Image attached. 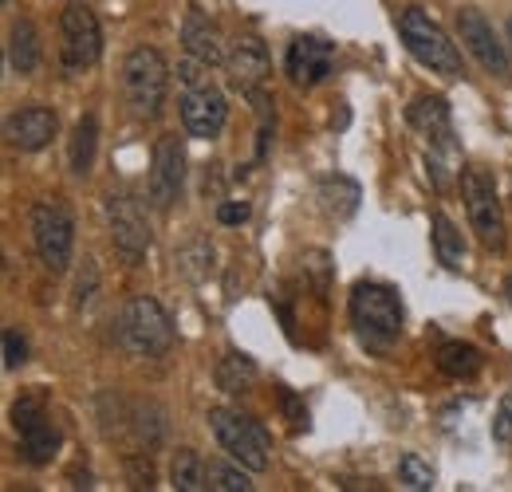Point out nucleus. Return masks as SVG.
Returning <instances> with one entry per match:
<instances>
[{
  "label": "nucleus",
  "mask_w": 512,
  "mask_h": 492,
  "mask_svg": "<svg viewBox=\"0 0 512 492\" xmlns=\"http://www.w3.org/2000/svg\"><path fill=\"white\" fill-rule=\"evenodd\" d=\"M406 123L414 126L430 146L453 142V119H449V103L442 95H418V99L406 107Z\"/></svg>",
  "instance_id": "18"
},
{
  "label": "nucleus",
  "mask_w": 512,
  "mask_h": 492,
  "mask_svg": "<svg viewBox=\"0 0 512 492\" xmlns=\"http://www.w3.org/2000/svg\"><path fill=\"white\" fill-rule=\"evenodd\" d=\"M280 406H284V414H288L292 430H308V410L296 402V394H292V390H280Z\"/></svg>",
  "instance_id": "32"
},
{
  "label": "nucleus",
  "mask_w": 512,
  "mask_h": 492,
  "mask_svg": "<svg viewBox=\"0 0 512 492\" xmlns=\"http://www.w3.org/2000/svg\"><path fill=\"white\" fill-rule=\"evenodd\" d=\"M253 382H256V363L249 355L229 351V355L217 363V386H221L225 394H249Z\"/></svg>",
  "instance_id": "23"
},
{
  "label": "nucleus",
  "mask_w": 512,
  "mask_h": 492,
  "mask_svg": "<svg viewBox=\"0 0 512 492\" xmlns=\"http://www.w3.org/2000/svg\"><path fill=\"white\" fill-rule=\"evenodd\" d=\"M249 213H253L249 201H221V205H217V221H221V225H245Z\"/></svg>",
  "instance_id": "30"
},
{
  "label": "nucleus",
  "mask_w": 512,
  "mask_h": 492,
  "mask_svg": "<svg viewBox=\"0 0 512 492\" xmlns=\"http://www.w3.org/2000/svg\"><path fill=\"white\" fill-rule=\"evenodd\" d=\"M457 36H461V44L473 52V60L481 63L489 75H501V79L509 75V52L497 40V32H493V24L485 20L481 8H473V4L457 8Z\"/></svg>",
  "instance_id": "12"
},
{
  "label": "nucleus",
  "mask_w": 512,
  "mask_h": 492,
  "mask_svg": "<svg viewBox=\"0 0 512 492\" xmlns=\"http://www.w3.org/2000/svg\"><path fill=\"white\" fill-rule=\"evenodd\" d=\"M205 264H213V245L197 237L193 245L182 248V268H186L190 280H201V276H205Z\"/></svg>",
  "instance_id": "28"
},
{
  "label": "nucleus",
  "mask_w": 512,
  "mask_h": 492,
  "mask_svg": "<svg viewBox=\"0 0 512 492\" xmlns=\"http://www.w3.org/2000/svg\"><path fill=\"white\" fill-rule=\"evenodd\" d=\"M166 87H170V67L158 48H134L123 60V99L138 123H154L166 107Z\"/></svg>",
  "instance_id": "2"
},
{
  "label": "nucleus",
  "mask_w": 512,
  "mask_h": 492,
  "mask_svg": "<svg viewBox=\"0 0 512 492\" xmlns=\"http://www.w3.org/2000/svg\"><path fill=\"white\" fill-rule=\"evenodd\" d=\"M505 296H509V304H512V276L505 280Z\"/></svg>",
  "instance_id": "33"
},
{
  "label": "nucleus",
  "mask_w": 512,
  "mask_h": 492,
  "mask_svg": "<svg viewBox=\"0 0 512 492\" xmlns=\"http://www.w3.org/2000/svg\"><path fill=\"white\" fill-rule=\"evenodd\" d=\"M95 146H99V119H95V115H83V119L75 123V130H71V146H67L71 174H79V178H87V174H91Z\"/></svg>",
  "instance_id": "22"
},
{
  "label": "nucleus",
  "mask_w": 512,
  "mask_h": 492,
  "mask_svg": "<svg viewBox=\"0 0 512 492\" xmlns=\"http://www.w3.org/2000/svg\"><path fill=\"white\" fill-rule=\"evenodd\" d=\"M461 197H465V213H469L477 241L489 252H501L505 248V209H501V193H497L493 174L481 166L461 170Z\"/></svg>",
  "instance_id": "7"
},
{
  "label": "nucleus",
  "mask_w": 512,
  "mask_h": 492,
  "mask_svg": "<svg viewBox=\"0 0 512 492\" xmlns=\"http://www.w3.org/2000/svg\"><path fill=\"white\" fill-rule=\"evenodd\" d=\"M32 248L48 272H64L75 248V221L64 201H36L32 205Z\"/></svg>",
  "instance_id": "9"
},
{
  "label": "nucleus",
  "mask_w": 512,
  "mask_h": 492,
  "mask_svg": "<svg viewBox=\"0 0 512 492\" xmlns=\"http://www.w3.org/2000/svg\"><path fill=\"white\" fill-rule=\"evenodd\" d=\"M4 134H8V142L16 150H28V154L32 150H44L56 138V111L52 107H40V103H28V107H20V111L8 115Z\"/></svg>",
  "instance_id": "15"
},
{
  "label": "nucleus",
  "mask_w": 512,
  "mask_h": 492,
  "mask_svg": "<svg viewBox=\"0 0 512 492\" xmlns=\"http://www.w3.org/2000/svg\"><path fill=\"white\" fill-rule=\"evenodd\" d=\"M438 370L453 382H469V378L481 374V351L473 343H461V339L442 343L438 347Z\"/></svg>",
  "instance_id": "21"
},
{
  "label": "nucleus",
  "mask_w": 512,
  "mask_h": 492,
  "mask_svg": "<svg viewBox=\"0 0 512 492\" xmlns=\"http://www.w3.org/2000/svg\"><path fill=\"white\" fill-rule=\"evenodd\" d=\"M119 339L138 359H162L174 347V323H170V315L162 311L158 300L134 296L119 315Z\"/></svg>",
  "instance_id": "5"
},
{
  "label": "nucleus",
  "mask_w": 512,
  "mask_h": 492,
  "mask_svg": "<svg viewBox=\"0 0 512 492\" xmlns=\"http://www.w3.org/2000/svg\"><path fill=\"white\" fill-rule=\"evenodd\" d=\"M225 67H229V83H233V91L253 95L256 87L264 83V75H268V48H264L256 36H241V40L229 48Z\"/></svg>",
  "instance_id": "17"
},
{
  "label": "nucleus",
  "mask_w": 512,
  "mask_h": 492,
  "mask_svg": "<svg viewBox=\"0 0 512 492\" xmlns=\"http://www.w3.org/2000/svg\"><path fill=\"white\" fill-rule=\"evenodd\" d=\"M8 63L16 75H32L40 67V36L32 20H12L8 28Z\"/></svg>",
  "instance_id": "20"
},
{
  "label": "nucleus",
  "mask_w": 512,
  "mask_h": 492,
  "mask_svg": "<svg viewBox=\"0 0 512 492\" xmlns=\"http://www.w3.org/2000/svg\"><path fill=\"white\" fill-rule=\"evenodd\" d=\"M505 32H509V44H512V16H509V24H505Z\"/></svg>",
  "instance_id": "34"
},
{
  "label": "nucleus",
  "mask_w": 512,
  "mask_h": 492,
  "mask_svg": "<svg viewBox=\"0 0 512 492\" xmlns=\"http://www.w3.org/2000/svg\"><path fill=\"white\" fill-rule=\"evenodd\" d=\"M209 430L221 441V449L237 465H245L249 473H264L272 465V437L249 414H241L233 406H213L209 410Z\"/></svg>",
  "instance_id": "3"
},
{
  "label": "nucleus",
  "mask_w": 512,
  "mask_h": 492,
  "mask_svg": "<svg viewBox=\"0 0 512 492\" xmlns=\"http://www.w3.org/2000/svg\"><path fill=\"white\" fill-rule=\"evenodd\" d=\"M245 469V465H241ZM241 469H233V465H225V461H209L205 465V485L217 492H249V477L241 473Z\"/></svg>",
  "instance_id": "26"
},
{
  "label": "nucleus",
  "mask_w": 512,
  "mask_h": 492,
  "mask_svg": "<svg viewBox=\"0 0 512 492\" xmlns=\"http://www.w3.org/2000/svg\"><path fill=\"white\" fill-rule=\"evenodd\" d=\"M12 426L20 433V449H24V461L28 465H48L56 453H60V426L52 422L48 414V402L44 394H20L16 406H12Z\"/></svg>",
  "instance_id": "8"
},
{
  "label": "nucleus",
  "mask_w": 512,
  "mask_h": 492,
  "mask_svg": "<svg viewBox=\"0 0 512 492\" xmlns=\"http://www.w3.org/2000/svg\"><path fill=\"white\" fill-rule=\"evenodd\" d=\"M398 36H402L406 52L422 63V67H430V71H438V75H449V79L465 75L457 44L449 40L446 28H442L438 20H430L426 8H406V12L398 16Z\"/></svg>",
  "instance_id": "4"
},
{
  "label": "nucleus",
  "mask_w": 512,
  "mask_h": 492,
  "mask_svg": "<svg viewBox=\"0 0 512 492\" xmlns=\"http://www.w3.org/2000/svg\"><path fill=\"white\" fill-rule=\"evenodd\" d=\"M205 71L209 67L197 60L182 63V83H186V91H182V126H186L190 138H217L225 119H229V103L209 83Z\"/></svg>",
  "instance_id": "6"
},
{
  "label": "nucleus",
  "mask_w": 512,
  "mask_h": 492,
  "mask_svg": "<svg viewBox=\"0 0 512 492\" xmlns=\"http://www.w3.org/2000/svg\"><path fill=\"white\" fill-rule=\"evenodd\" d=\"M182 44H186V56L197 63H205V67H217V63H225V36H221V28L209 20V12H201L197 4L186 8V20H182Z\"/></svg>",
  "instance_id": "16"
},
{
  "label": "nucleus",
  "mask_w": 512,
  "mask_h": 492,
  "mask_svg": "<svg viewBox=\"0 0 512 492\" xmlns=\"http://www.w3.org/2000/svg\"><path fill=\"white\" fill-rule=\"evenodd\" d=\"M351 323H355V335L367 351L383 355L398 343L402 335V300L394 288L375 284V280H363L351 288Z\"/></svg>",
  "instance_id": "1"
},
{
  "label": "nucleus",
  "mask_w": 512,
  "mask_h": 492,
  "mask_svg": "<svg viewBox=\"0 0 512 492\" xmlns=\"http://www.w3.org/2000/svg\"><path fill=\"white\" fill-rule=\"evenodd\" d=\"M4 4H8V0H4Z\"/></svg>",
  "instance_id": "35"
},
{
  "label": "nucleus",
  "mask_w": 512,
  "mask_h": 492,
  "mask_svg": "<svg viewBox=\"0 0 512 492\" xmlns=\"http://www.w3.org/2000/svg\"><path fill=\"white\" fill-rule=\"evenodd\" d=\"M103 56V32H99V16L87 8V4H71L60 16V60L64 67L75 71H87L95 67Z\"/></svg>",
  "instance_id": "10"
},
{
  "label": "nucleus",
  "mask_w": 512,
  "mask_h": 492,
  "mask_svg": "<svg viewBox=\"0 0 512 492\" xmlns=\"http://www.w3.org/2000/svg\"><path fill=\"white\" fill-rule=\"evenodd\" d=\"M24 363H28V343L20 339L16 327H8V331H4V367L16 370V367H24Z\"/></svg>",
  "instance_id": "29"
},
{
  "label": "nucleus",
  "mask_w": 512,
  "mask_h": 492,
  "mask_svg": "<svg viewBox=\"0 0 512 492\" xmlns=\"http://www.w3.org/2000/svg\"><path fill=\"white\" fill-rule=\"evenodd\" d=\"M398 477H402V485L406 489H414V492H426V489H434V469L418 457V453H406L402 461H398Z\"/></svg>",
  "instance_id": "27"
},
{
  "label": "nucleus",
  "mask_w": 512,
  "mask_h": 492,
  "mask_svg": "<svg viewBox=\"0 0 512 492\" xmlns=\"http://www.w3.org/2000/svg\"><path fill=\"white\" fill-rule=\"evenodd\" d=\"M107 225H111V245L115 252L127 260L130 268L142 264V256L150 252V225L142 221L138 205L123 197V193H111L107 197Z\"/></svg>",
  "instance_id": "13"
},
{
  "label": "nucleus",
  "mask_w": 512,
  "mask_h": 492,
  "mask_svg": "<svg viewBox=\"0 0 512 492\" xmlns=\"http://www.w3.org/2000/svg\"><path fill=\"white\" fill-rule=\"evenodd\" d=\"M493 441H501V445L512 441V398H501V410L493 418Z\"/></svg>",
  "instance_id": "31"
},
{
  "label": "nucleus",
  "mask_w": 512,
  "mask_h": 492,
  "mask_svg": "<svg viewBox=\"0 0 512 492\" xmlns=\"http://www.w3.org/2000/svg\"><path fill=\"white\" fill-rule=\"evenodd\" d=\"M186 182V142L178 134H162L154 142V158H150V201L158 213H166Z\"/></svg>",
  "instance_id": "11"
},
{
  "label": "nucleus",
  "mask_w": 512,
  "mask_h": 492,
  "mask_svg": "<svg viewBox=\"0 0 512 492\" xmlns=\"http://www.w3.org/2000/svg\"><path fill=\"white\" fill-rule=\"evenodd\" d=\"M170 485L178 492H201L205 485V461L193 453V449H178L170 457Z\"/></svg>",
  "instance_id": "24"
},
{
  "label": "nucleus",
  "mask_w": 512,
  "mask_h": 492,
  "mask_svg": "<svg viewBox=\"0 0 512 492\" xmlns=\"http://www.w3.org/2000/svg\"><path fill=\"white\" fill-rule=\"evenodd\" d=\"M331 60H335V44H327L320 36H296L288 44L284 67H288V79L308 91V87H320L331 75Z\"/></svg>",
  "instance_id": "14"
},
{
  "label": "nucleus",
  "mask_w": 512,
  "mask_h": 492,
  "mask_svg": "<svg viewBox=\"0 0 512 492\" xmlns=\"http://www.w3.org/2000/svg\"><path fill=\"white\" fill-rule=\"evenodd\" d=\"M434 252H438V260L446 264V268H461L465 264V241H461V233H457V225L449 221L446 213H434Z\"/></svg>",
  "instance_id": "25"
},
{
  "label": "nucleus",
  "mask_w": 512,
  "mask_h": 492,
  "mask_svg": "<svg viewBox=\"0 0 512 492\" xmlns=\"http://www.w3.org/2000/svg\"><path fill=\"white\" fill-rule=\"evenodd\" d=\"M320 201H323V213L335 217V221H347L359 213V201H363V189L359 182L343 178V174H331L320 182Z\"/></svg>",
  "instance_id": "19"
}]
</instances>
